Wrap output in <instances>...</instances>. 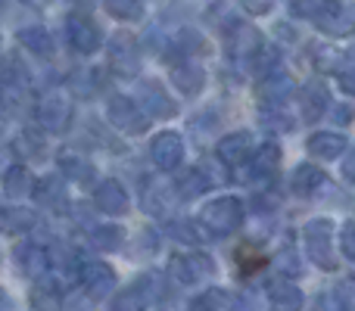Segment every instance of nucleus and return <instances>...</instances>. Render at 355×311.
<instances>
[{"label": "nucleus", "mask_w": 355, "mask_h": 311, "mask_svg": "<svg viewBox=\"0 0 355 311\" xmlns=\"http://www.w3.org/2000/svg\"><path fill=\"white\" fill-rule=\"evenodd\" d=\"M200 224L212 240L231 237V233H237V227L243 224V202L234 199V196H218V199H212L202 208Z\"/></svg>", "instance_id": "obj_1"}, {"label": "nucleus", "mask_w": 355, "mask_h": 311, "mask_svg": "<svg viewBox=\"0 0 355 311\" xmlns=\"http://www.w3.org/2000/svg\"><path fill=\"white\" fill-rule=\"evenodd\" d=\"M66 37L78 53H94V50H100V44H103V31H100V25L94 22L91 16H85V12H72V16H69Z\"/></svg>", "instance_id": "obj_2"}, {"label": "nucleus", "mask_w": 355, "mask_h": 311, "mask_svg": "<svg viewBox=\"0 0 355 311\" xmlns=\"http://www.w3.org/2000/svg\"><path fill=\"white\" fill-rule=\"evenodd\" d=\"M306 249L318 268H334V224L331 221H312L306 227Z\"/></svg>", "instance_id": "obj_3"}, {"label": "nucleus", "mask_w": 355, "mask_h": 311, "mask_svg": "<svg viewBox=\"0 0 355 311\" xmlns=\"http://www.w3.org/2000/svg\"><path fill=\"white\" fill-rule=\"evenodd\" d=\"M147 112H144V106H137L135 100L128 97H112L110 100V122L116 125V128L128 131V134H141L144 128H147Z\"/></svg>", "instance_id": "obj_4"}, {"label": "nucleus", "mask_w": 355, "mask_h": 311, "mask_svg": "<svg viewBox=\"0 0 355 311\" xmlns=\"http://www.w3.org/2000/svg\"><path fill=\"white\" fill-rule=\"evenodd\" d=\"M315 25H318L324 35L343 37V35H349V31L355 28V12L349 10V6L340 3V0H327L324 10L315 16Z\"/></svg>", "instance_id": "obj_5"}, {"label": "nucleus", "mask_w": 355, "mask_h": 311, "mask_svg": "<svg viewBox=\"0 0 355 311\" xmlns=\"http://www.w3.org/2000/svg\"><path fill=\"white\" fill-rule=\"evenodd\" d=\"M172 277L178 283H184V287H193V283L206 281V274L212 271V262H209L206 256H200V252H181V256L172 258Z\"/></svg>", "instance_id": "obj_6"}, {"label": "nucleus", "mask_w": 355, "mask_h": 311, "mask_svg": "<svg viewBox=\"0 0 355 311\" xmlns=\"http://www.w3.org/2000/svg\"><path fill=\"white\" fill-rule=\"evenodd\" d=\"M252 153H256V141L250 131H237V134H227L225 141H218V159L227 168H243Z\"/></svg>", "instance_id": "obj_7"}, {"label": "nucleus", "mask_w": 355, "mask_h": 311, "mask_svg": "<svg viewBox=\"0 0 355 311\" xmlns=\"http://www.w3.org/2000/svg\"><path fill=\"white\" fill-rule=\"evenodd\" d=\"M75 274H78V283L91 296H106L116 287V277H112L110 265H103V262H78L75 265Z\"/></svg>", "instance_id": "obj_8"}, {"label": "nucleus", "mask_w": 355, "mask_h": 311, "mask_svg": "<svg viewBox=\"0 0 355 311\" xmlns=\"http://www.w3.org/2000/svg\"><path fill=\"white\" fill-rule=\"evenodd\" d=\"M265 44V37L259 35L252 25H234L231 35H227V53H231V60H240V62H250L252 53H256L259 47Z\"/></svg>", "instance_id": "obj_9"}, {"label": "nucleus", "mask_w": 355, "mask_h": 311, "mask_svg": "<svg viewBox=\"0 0 355 311\" xmlns=\"http://www.w3.org/2000/svg\"><path fill=\"white\" fill-rule=\"evenodd\" d=\"M150 156H153V162L159 165L162 171H172L184 162V141L178 134H172V131H166V134H159L153 141Z\"/></svg>", "instance_id": "obj_10"}, {"label": "nucleus", "mask_w": 355, "mask_h": 311, "mask_svg": "<svg viewBox=\"0 0 355 311\" xmlns=\"http://www.w3.org/2000/svg\"><path fill=\"white\" fill-rule=\"evenodd\" d=\"M246 165H250V181L268 184L271 177L277 175V165H281V150H277V143H262V150L252 153V159Z\"/></svg>", "instance_id": "obj_11"}, {"label": "nucleus", "mask_w": 355, "mask_h": 311, "mask_svg": "<svg viewBox=\"0 0 355 311\" xmlns=\"http://www.w3.org/2000/svg\"><path fill=\"white\" fill-rule=\"evenodd\" d=\"M141 106H144V112H147L150 118H172L178 112V103L168 97L166 91H162L159 85H153V81H147V85H144Z\"/></svg>", "instance_id": "obj_12"}, {"label": "nucleus", "mask_w": 355, "mask_h": 311, "mask_svg": "<svg viewBox=\"0 0 355 311\" xmlns=\"http://www.w3.org/2000/svg\"><path fill=\"white\" fill-rule=\"evenodd\" d=\"M290 91H293V81H290V75H284L281 69L271 75H262V81H259V100H262L265 106H284Z\"/></svg>", "instance_id": "obj_13"}, {"label": "nucleus", "mask_w": 355, "mask_h": 311, "mask_svg": "<svg viewBox=\"0 0 355 311\" xmlns=\"http://www.w3.org/2000/svg\"><path fill=\"white\" fill-rule=\"evenodd\" d=\"M94 202H97V208L100 212H106V215L128 212V193H125V187L119 181L97 184V190H94Z\"/></svg>", "instance_id": "obj_14"}, {"label": "nucleus", "mask_w": 355, "mask_h": 311, "mask_svg": "<svg viewBox=\"0 0 355 311\" xmlns=\"http://www.w3.org/2000/svg\"><path fill=\"white\" fill-rule=\"evenodd\" d=\"M137 44H135V37H116L112 41V47H110V62H112V69L116 72H122V75H135L137 72Z\"/></svg>", "instance_id": "obj_15"}, {"label": "nucleus", "mask_w": 355, "mask_h": 311, "mask_svg": "<svg viewBox=\"0 0 355 311\" xmlns=\"http://www.w3.org/2000/svg\"><path fill=\"white\" fill-rule=\"evenodd\" d=\"M346 141L337 134V131H318V134L309 137V153L315 159H337L343 153Z\"/></svg>", "instance_id": "obj_16"}, {"label": "nucleus", "mask_w": 355, "mask_h": 311, "mask_svg": "<svg viewBox=\"0 0 355 311\" xmlns=\"http://www.w3.org/2000/svg\"><path fill=\"white\" fill-rule=\"evenodd\" d=\"M327 106H331V100H327V91L321 85H306L300 91V109L306 118H321Z\"/></svg>", "instance_id": "obj_17"}, {"label": "nucleus", "mask_w": 355, "mask_h": 311, "mask_svg": "<svg viewBox=\"0 0 355 311\" xmlns=\"http://www.w3.org/2000/svg\"><path fill=\"white\" fill-rule=\"evenodd\" d=\"M172 81L178 85V91L200 94L202 85H206V75H202V69L193 66V62H178V66H172Z\"/></svg>", "instance_id": "obj_18"}, {"label": "nucleus", "mask_w": 355, "mask_h": 311, "mask_svg": "<svg viewBox=\"0 0 355 311\" xmlns=\"http://www.w3.org/2000/svg\"><path fill=\"white\" fill-rule=\"evenodd\" d=\"M321 184H324V175H321L318 165H300V168L293 171V177H290V187H293V193H300V196L315 193Z\"/></svg>", "instance_id": "obj_19"}, {"label": "nucleus", "mask_w": 355, "mask_h": 311, "mask_svg": "<svg viewBox=\"0 0 355 311\" xmlns=\"http://www.w3.org/2000/svg\"><path fill=\"white\" fill-rule=\"evenodd\" d=\"M35 227V215L28 208H0V233H25Z\"/></svg>", "instance_id": "obj_20"}, {"label": "nucleus", "mask_w": 355, "mask_h": 311, "mask_svg": "<svg viewBox=\"0 0 355 311\" xmlns=\"http://www.w3.org/2000/svg\"><path fill=\"white\" fill-rule=\"evenodd\" d=\"M41 122L47 125L50 131H62L69 122V103L62 97H50L41 103Z\"/></svg>", "instance_id": "obj_21"}, {"label": "nucleus", "mask_w": 355, "mask_h": 311, "mask_svg": "<svg viewBox=\"0 0 355 311\" xmlns=\"http://www.w3.org/2000/svg\"><path fill=\"white\" fill-rule=\"evenodd\" d=\"M19 265H22L25 274L37 277V274H44V271H47L50 262H47V252H44L37 243H25L22 249H19Z\"/></svg>", "instance_id": "obj_22"}, {"label": "nucleus", "mask_w": 355, "mask_h": 311, "mask_svg": "<svg viewBox=\"0 0 355 311\" xmlns=\"http://www.w3.org/2000/svg\"><path fill=\"white\" fill-rule=\"evenodd\" d=\"M268 299L275 302L277 308H300L302 305V296H300V290L293 287V283H287V281H275L268 287Z\"/></svg>", "instance_id": "obj_23"}, {"label": "nucleus", "mask_w": 355, "mask_h": 311, "mask_svg": "<svg viewBox=\"0 0 355 311\" xmlns=\"http://www.w3.org/2000/svg\"><path fill=\"white\" fill-rule=\"evenodd\" d=\"M91 246H97V249H103V252H110V249H119L122 246V240H125V233H122V227H112V224H103V227H94L91 231Z\"/></svg>", "instance_id": "obj_24"}, {"label": "nucleus", "mask_w": 355, "mask_h": 311, "mask_svg": "<svg viewBox=\"0 0 355 311\" xmlns=\"http://www.w3.org/2000/svg\"><path fill=\"white\" fill-rule=\"evenodd\" d=\"M3 187H6V193L10 196H22V193H28V190L35 187V177L28 175V168L12 165V168L6 171V177H3Z\"/></svg>", "instance_id": "obj_25"}, {"label": "nucleus", "mask_w": 355, "mask_h": 311, "mask_svg": "<svg viewBox=\"0 0 355 311\" xmlns=\"http://www.w3.org/2000/svg\"><path fill=\"white\" fill-rule=\"evenodd\" d=\"M175 187H178V193H181L184 199H193V196H200L202 190H209V177L202 175L200 168H187V175H184Z\"/></svg>", "instance_id": "obj_26"}, {"label": "nucleus", "mask_w": 355, "mask_h": 311, "mask_svg": "<svg viewBox=\"0 0 355 311\" xmlns=\"http://www.w3.org/2000/svg\"><path fill=\"white\" fill-rule=\"evenodd\" d=\"M250 62L256 66L259 75H271V72H277V69H281V56H277V50H271L268 44H262V47L252 53Z\"/></svg>", "instance_id": "obj_27"}, {"label": "nucleus", "mask_w": 355, "mask_h": 311, "mask_svg": "<svg viewBox=\"0 0 355 311\" xmlns=\"http://www.w3.org/2000/svg\"><path fill=\"white\" fill-rule=\"evenodd\" d=\"M22 41H25V47H28V50H35V53H44V56L53 50V41H50V35L44 28H25L22 31Z\"/></svg>", "instance_id": "obj_28"}, {"label": "nucleus", "mask_w": 355, "mask_h": 311, "mask_svg": "<svg viewBox=\"0 0 355 311\" xmlns=\"http://www.w3.org/2000/svg\"><path fill=\"white\" fill-rule=\"evenodd\" d=\"M234 305H237V299H231L225 290H206V293L193 302V308H234Z\"/></svg>", "instance_id": "obj_29"}, {"label": "nucleus", "mask_w": 355, "mask_h": 311, "mask_svg": "<svg viewBox=\"0 0 355 311\" xmlns=\"http://www.w3.org/2000/svg\"><path fill=\"white\" fill-rule=\"evenodd\" d=\"M103 6L112 12L116 19H137L141 16V0H103Z\"/></svg>", "instance_id": "obj_30"}, {"label": "nucleus", "mask_w": 355, "mask_h": 311, "mask_svg": "<svg viewBox=\"0 0 355 311\" xmlns=\"http://www.w3.org/2000/svg\"><path fill=\"white\" fill-rule=\"evenodd\" d=\"M340 246H343V252L349 258H355V224H346L343 233H340Z\"/></svg>", "instance_id": "obj_31"}, {"label": "nucleus", "mask_w": 355, "mask_h": 311, "mask_svg": "<svg viewBox=\"0 0 355 311\" xmlns=\"http://www.w3.org/2000/svg\"><path fill=\"white\" fill-rule=\"evenodd\" d=\"M240 6L246 12H252V16H262V12H268L275 6V0H240Z\"/></svg>", "instance_id": "obj_32"}, {"label": "nucleus", "mask_w": 355, "mask_h": 311, "mask_svg": "<svg viewBox=\"0 0 355 311\" xmlns=\"http://www.w3.org/2000/svg\"><path fill=\"white\" fill-rule=\"evenodd\" d=\"M178 47L181 50H202V37L196 35V31H184V35L178 37Z\"/></svg>", "instance_id": "obj_33"}, {"label": "nucleus", "mask_w": 355, "mask_h": 311, "mask_svg": "<svg viewBox=\"0 0 355 311\" xmlns=\"http://www.w3.org/2000/svg\"><path fill=\"white\" fill-rule=\"evenodd\" d=\"M66 171H69V175H75V177H78V181H87V177H91V168H81V162L66 165Z\"/></svg>", "instance_id": "obj_34"}, {"label": "nucleus", "mask_w": 355, "mask_h": 311, "mask_svg": "<svg viewBox=\"0 0 355 311\" xmlns=\"http://www.w3.org/2000/svg\"><path fill=\"white\" fill-rule=\"evenodd\" d=\"M343 175L349 177V181H355V150H352V153L343 159Z\"/></svg>", "instance_id": "obj_35"}, {"label": "nucleus", "mask_w": 355, "mask_h": 311, "mask_svg": "<svg viewBox=\"0 0 355 311\" xmlns=\"http://www.w3.org/2000/svg\"><path fill=\"white\" fill-rule=\"evenodd\" d=\"M340 87H343V91H349V94H355V72H346L343 78H340Z\"/></svg>", "instance_id": "obj_36"}, {"label": "nucleus", "mask_w": 355, "mask_h": 311, "mask_svg": "<svg viewBox=\"0 0 355 311\" xmlns=\"http://www.w3.org/2000/svg\"><path fill=\"white\" fill-rule=\"evenodd\" d=\"M340 116H334V118H340V122H349V118H352V109H346V106H340Z\"/></svg>", "instance_id": "obj_37"}]
</instances>
